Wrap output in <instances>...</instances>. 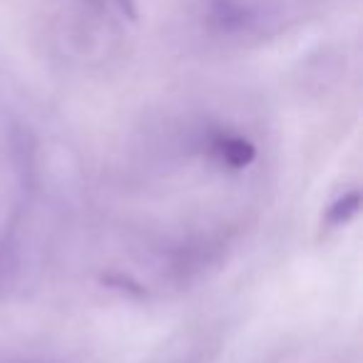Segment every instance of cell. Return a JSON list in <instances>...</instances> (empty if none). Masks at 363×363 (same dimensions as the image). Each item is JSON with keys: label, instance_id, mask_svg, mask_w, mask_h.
<instances>
[{"label": "cell", "instance_id": "7a4b0ae2", "mask_svg": "<svg viewBox=\"0 0 363 363\" xmlns=\"http://www.w3.org/2000/svg\"><path fill=\"white\" fill-rule=\"evenodd\" d=\"M361 192L358 189H351V192L341 194L338 199H333L331 204H328L326 209V224L331 229L336 227H346L348 222H353V219L358 217V212H361Z\"/></svg>", "mask_w": 363, "mask_h": 363}, {"label": "cell", "instance_id": "6da1fadb", "mask_svg": "<svg viewBox=\"0 0 363 363\" xmlns=\"http://www.w3.org/2000/svg\"><path fill=\"white\" fill-rule=\"evenodd\" d=\"M202 147L209 160L227 172H242L257 160V145L232 130H209Z\"/></svg>", "mask_w": 363, "mask_h": 363}]
</instances>
